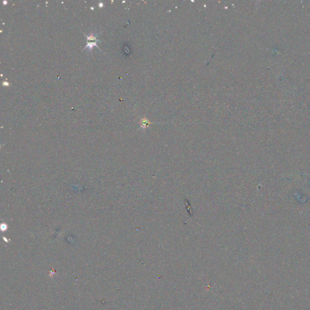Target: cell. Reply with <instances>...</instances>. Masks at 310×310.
<instances>
[{"mask_svg": "<svg viewBox=\"0 0 310 310\" xmlns=\"http://www.w3.org/2000/svg\"><path fill=\"white\" fill-rule=\"evenodd\" d=\"M98 35V34L93 33H91L90 34L88 35H85V36L87 37V44H86V46L84 47V50L86 49L87 48H88V49H89L90 50H92L93 49V47L94 46H96L98 49H99L97 45V44H98V42H101V41L97 39Z\"/></svg>", "mask_w": 310, "mask_h": 310, "instance_id": "6da1fadb", "label": "cell"}]
</instances>
